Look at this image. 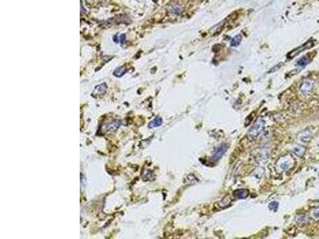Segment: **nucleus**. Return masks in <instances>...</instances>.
Returning a JSON list of instances; mask_svg holds the SVG:
<instances>
[{
	"label": "nucleus",
	"instance_id": "nucleus-1",
	"mask_svg": "<svg viewBox=\"0 0 319 239\" xmlns=\"http://www.w3.org/2000/svg\"><path fill=\"white\" fill-rule=\"evenodd\" d=\"M264 124L265 122L263 119H259L257 121L255 122L254 125L250 128V130L247 133V136L249 139H255V137H257L263 130Z\"/></svg>",
	"mask_w": 319,
	"mask_h": 239
},
{
	"label": "nucleus",
	"instance_id": "nucleus-2",
	"mask_svg": "<svg viewBox=\"0 0 319 239\" xmlns=\"http://www.w3.org/2000/svg\"><path fill=\"white\" fill-rule=\"evenodd\" d=\"M294 160L291 158V156L287 155V156H283L277 163V166L280 168L281 171H288L293 167Z\"/></svg>",
	"mask_w": 319,
	"mask_h": 239
},
{
	"label": "nucleus",
	"instance_id": "nucleus-3",
	"mask_svg": "<svg viewBox=\"0 0 319 239\" xmlns=\"http://www.w3.org/2000/svg\"><path fill=\"white\" fill-rule=\"evenodd\" d=\"M313 45H314V42H313V41L311 40V41H309V42H307L306 43H305V44H303V45H302L301 46L298 47V48H296V49H294V50H292L291 52L290 53H288V55H287V57H288V58H294L296 55H298V53H300L301 52H302L303 50H305V49H310L311 47H312Z\"/></svg>",
	"mask_w": 319,
	"mask_h": 239
},
{
	"label": "nucleus",
	"instance_id": "nucleus-4",
	"mask_svg": "<svg viewBox=\"0 0 319 239\" xmlns=\"http://www.w3.org/2000/svg\"><path fill=\"white\" fill-rule=\"evenodd\" d=\"M227 149V147L226 144H221L219 147H217L215 149L214 152L212 154V158L214 159L215 160H218L219 159H221L223 157V156L224 155V153L226 152Z\"/></svg>",
	"mask_w": 319,
	"mask_h": 239
},
{
	"label": "nucleus",
	"instance_id": "nucleus-5",
	"mask_svg": "<svg viewBox=\"0 0 319 239\" xmlns=\"http://www.w3.org/2000/svg\"><path fill=\"white\" fill-rule=\"evenodd\" d=\"M106 89H107V86H106L105 83H103L95 87V89L93 92L92 95L93 96H101L103 94H105V93L106 92Z\"/></svg>",
	"mask_w": 319,
	"mask_h": 239
},
{
	"label": "nucleus",
	"instance_id": "nucleus-6",
	"mask_svg": "<svg viewBox=\"0 0 319 239\" xmlns=\"http://www.w3.org/2000/svg\"><path fill=\"white\" fill-rule=\"evenodd\" d=\"M249 195V191L246 189H239L234 192V197L239 199H244Z\"/></svg>",
	"mask_w": 319,
	"mask_h": 239
},
{
	"label": "nucleus",
	"instance_id": "nucleus-7",
	"mask_svg": "<svg viewBox=\"0 0 319 239\" xmlns=\"http://www.w3.org/2000/svg\"><path fill=\"white\" fill-rule=\"evenodd\" d=\"M120 120H114V121L111 122V123H109V124H107V125H105V126L103 127V128H105V130L106 131V132H111V131H115L117 129V128L119 126H120Z\"/></svg>",
	"mask_w": 319,
	"mask_h": 239
},
{
	"label": "nucleus",
	"instance_id": "nucleus-8",
	"mask_svg": "<svg viewBox=\"0 0 319 239\" xmlns=\"http://www.w3.org/2000/svg\"><path fill=\"white\" fill-rule=\"evenodd\" d=\"M292 152L298 157H302L306 152V147L302 145H295L293 147Z\"/></svg>",
	"mask_w": 319,
	"mask_h": 239
},
{
	"label": "nucleus",
	"instance_id": "nucleus-9",
	"mask_svg": "<svg viewBox=\"0 0 319 239\" xmlns=\"http://www.w3.org/2000/svg\"><path fill=\"white\" fill-rule=\"evenodd\" d=\"M312 88H313L312 81H305L304 83L302 84V86H301L300 90H301V92H302L303 94H306V93H308L310 92L311 89H312Z\"/></svg>",
	"mask_w": 319,
	"mask_h": 239
},
{
	"label": "nucleus",
	"instance_id": "nucleus-10",
	"mask_svg": "<svg viewBox=\"0 0 319 239\" xmlns=\"http://www.w3.org/2000/svg\"><path fill=\"white\" fill-rule=\"evenodd\" d=\"M231 199H229V198H227V197H226V198H223L222 200L219 202V203H218L216 204V207H218L219 209H224V208H227V207H229L230 205H231Z\"/></svg>",
	"mask_w": 319,
	"mask_h": 239
},
{
	"label": "nucleus",
	"instance_id": "nucleus-11",
	"mask_svg": "<svg viewBox=\"0 0 319 239\" xmlns=\"http://www.w3.org/2000/svg\"><path fill=\"white\" fill-rule=\"evenodd\" d=\"M310 62H311V59H310L307 56H304V57H302V58H300L298 62H297V66L301 67V68H303V67H305L306 66H307V65L310 63Z\"/></svg>",
	"mask_w": 319,
	"mask_h": 239
},
{
	"label": "nucleus",
	"instance_id": "nucleus-12",
	"mask_svg": "<svg viewBox=\"0 0 319 239\" xmlns=\"http://www.w3.org/2000/svg\"><path fill=\"white\" fill-rule=\"evenodd\" d=\"M161 124H162V118L160 117V116H157V117L155 118L153 120H152V121L150 122L149 124H148V127H149L150 128H153L161 126Z\"/></svg>",
	"mask_w": 319,
	"mask_h": 239
},
{
	"label": "nucleus",
	"instance_id": "nucleus-13",
	"mask_svg": "<svg viewBox=\"0 0 319 239\" xmlns=\"http://www.w3.org/2000/svg\"><path fill=\"white\" fill-rule=\"evenodd\" d=\"M296 222L300 226H303L307 222V217L304 214H298L295 218Z\"/></svg>",
	"mask_w": 319,
	"mask_h": 239
},
{
	"label": "nucleus",
	"instance_id": "nucleus-14",
	"mask_svg": "<svg viewBox=\"0 0 319 239\" xmlns=\"http://www.w3.org/2000/svg\"><path fill=\"white\" fill-rule=\"evenodd\" d=\"M183 11H184V9L181 7H180V6H177V5L172 6V7L170 8V12H171V14L176 15H181V14L183 13Z\"/></svg>",
	"mask_w": 319,
	"mask_h": 239
},
{
	"label": "nucleus",
	"instance_id": "nucleus-15",
	"mask_svg": "<svg viewBox=\"0 0 319 239\" xmlns=\"http://www.w3.org/2000/svg\"><path fill=\"white\" fill-rule=\"evenodd\" d=\"M241 41H242V36L240 34H238L231 39V46H237L241 43Z\"/></svg>",
	"mask_w": 319,
	"mask_h": 239
},
{
	"label": "nucleus",
	"instance_id": "nucleus-16",
	"mask_svg": "<svg viewBox=\"0 0 319 239\" xmlns=\"http://www.w3.org/2000/svg\"><path fill=\"white\" fill-rule=\"evenodd\" d=\"M311 217L315 221H318L319 220V207L314 208L311 211Z\"/></svg>",
	"mask_w": 319,
	"mask_h": 239
},
{
	"label": "nucleus",
	"instance_id": "nucleus-17",
	"mask_svg": "<svg viewBox=\"0 0 319 239\" xmlns=\"http://www.w3.org/2000/svg\"><path fill=\"white\" fill-rule=\"evenodd\" d=\"M125 72H126V70H125V68H124V67H119V68H117L114 71V74L115 75L116 77H120L125 73Z\"/></svg>",
	"mask_w": 319,
	"mask_h": 239
},
{
	"label": "nucleus",
	"instance_id": "nucleus-18",
	"mask_svg": "<svg viewBox=\"0 0 319 239\" xmlns=\"http://www.w3.org/2000/svg\"><path fill=\"white\" fill-rule=\"evenodd\" d=\"M300 138H301L302 142H307V141H309L311 140V134L309 133L308 131H306V132H304V133L301 135V137H300Z\"/></svg>",
	"mask_w": 319,
	"mask_h": 239
},
{
	"label": "nucleus",
	"instance_id": "nucleus-19",
	"mask_svg": "<svg viewBox=\"0 0 319 239\" xmlns=\"http://www.w3.org/2000/svg\"><path fill=\"white\" fill-rule=\"evenodd\" d=\"M225 23V21H223V22H219V24H217L216 26H215L214 27L212 28V30H215V32L216 33V34H218V33H219L221 31V30H223V25H224Z\"/></svg>",
	"mask_w": 319,
	"mask_h": 239
},
{
	"label": "nucleus",
	"instance_id": "nucleus-20",
	"mask_svg": "<svg viewBox=\"0 0 319 239\" xmlns=\"http://www.w3.org/2000/svg\"><path fill=\"white\" fill-rule=\"evenodd\" d=\"M268 207H269V209H270V210L277 211V210H278V203L276 202V201H273V202H271V203L269 204Z\"/></svg>",
	"mask_w": 319,
	"mask_h": 239
}]
</instances>
